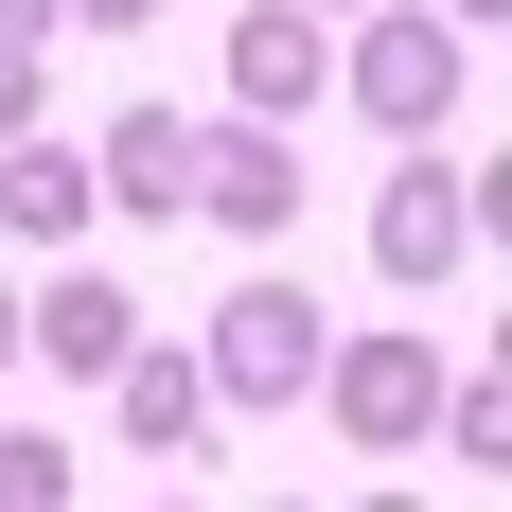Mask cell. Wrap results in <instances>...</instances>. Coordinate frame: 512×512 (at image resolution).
<instances>
[{"label":"cell","mask_w":512,"mask_h":512,"mask_svg":"<svg viewBox=\"0 0 512 512\" xmlns=\"http://www.w3.org/2000/svg\"><path fill=\"white\" fill-rule=\"evenodd\" d=\"M0 36H53V0H0Z\"/></svg>","instance_id":"cell-15"},{"label":"cell","mask_w":512,"mask_h":512,"mask_svg":"<svg viewBox=\"0 0 512 512\" xmlns=\"http://www.w3.org/2000/svg\"><path fill=\"white\" fill-rule=\"evenodd\" d=\"M53 18H89V36H159V0H53Z\"/></svg>","instance_id":"cell-14"},{"label":"cell","mask_w":512,"mask_h":512,"mask_svg":"<svg viewBox=\"0 0 512 512\" xmlns=\"http://www.w3.org/2000/svg\"><path fill=\"white\" fill-rule=\"evenodd\" d=\"M424 442H460V460H512V389H495V371H460V389H442V424H424Z\"/></svg>","instance_id":"cell-12"},{"label":"cell","mask_w":512,"mask_h":512,"mask_svg":"<svg viewBox=\"0 0 512 512\" xmlns=\"http://www.w3.org/2000/svg\"><path fill=\"white\" fill-rule=\"evenodd\" d=\"M195 212L248 230V248H283V230H301V124H248V106L195 124Z\"/></svg>","instance_id":"cell-5"},{"label":"cell","mask_w":512,"mask_h":512,"mask_svg":"<svg viewBox=\"0 0 512 512\" xmlns=\"http://www.w3.org/2000/svg\"><path fill=\"white\" fill-rule=\"evenodd\" d=\"M336 89H354L371 124H389V142H442V106L477 89V36H460V18H354Z\"/></svg>","instance_id":"cell-3"},{"label":"cell","mask_w":512,"mask_h":512,"mask_svg":"<svg viewBox=\"0 0 512 512\" xmlns=\"http://www.w3.org/2000/svg\"><path fill=\"white\" fill-rule=\"evenodd\" d=\"M301 18H371V0H301Z\"/></svg>","instance_id":"cell-18"},{"label":"cell","mask_w":512,"mask_h":512,"mask_svg":"<svg viewBox=\"0 0 512 512\" xmlns=\"http://www.w3.org/2000/svg\"><path fill=\"white\" fill-rule=\"evenodd\" d=\"M354 512H424V495H354Z\"/></svg>","instance_id":"cell-19"},{"label":"cell","mask_w":512,"mask_h":512,"mask_svg":"<svg viewBox=\"0 0 512 512\" xmlns=\"http://www.w3.org/2000/svg\"><path fill=\"white\" fill-rule=\"evenodd\" d=\"M442 18H460V36H495V18H512V0H442Z\"/></svg>","instance_id":"cell-16"},{"label":"cell","mask_w":512,"mask_h":512,"mask_svg":"<svg viewBox=\"0 0 512 512\" xmlns=\"http://www.w3.org/2000/svg\"><path fill=\"white\" fill-rule=\"evenodd\" d=\"M0 371H18V283H0Z\"/></svg>","instance_id":"cell-17"},{"label":"cell","mask_w":512,"mask_h":512,"mask_svg":"<svg viewBox=\"0 0 512 512\" xmlns=\"http://www.w3.org/2000/svg\"><path fill=\"white\" fill-rule=\"evenodd\" d=\"M89 195L142 212V230H177V212H195V124H177V106H124V124L89 142Z\"/></svg>","instance_id":"cell-8"},{"label":"cell","mask_w":512,"mask_h":512,"mask_svg":"<svg viewBox=\"0 0 512 512\" xmlns=\"http://www.w3.org/2000/svg\"><path fill=\"white\" fill-rule=\"evenodd\" d=\"M318 89H336V36H318L301 0H248V18H230V106H248V124H301Z\"/></svg>","instance_id":"cell-7"},{"label":"cell","mask_w":512,"mask_h":512,"mask_svg":"<svg viewBox=\"0 0 512 512\" xmlns=\"http://www.w3.org/2000/svg\"><path fill=\"white\" fill-rule=\"evenodd\" d=\"M159 512H195V495H159Z\"/></svg>","instance_id":"cell-20"},{"label":"cell","mask_w":512,"mask_h":512,"mask_svg":"<svg viewBox=\"0 0 512 512\" xmlns=\"http://www.w3.org/2000/svg\"><path fill=\"white\" fill-rule=\"evenodd\" d=\"M36 124V36H0V142Z\"/></svg>","instance_id":"cell-13"},{"label":"cell","mask_w":512,"mask_h":512,"mask_svg":"<svg viewBox=\"0 0 512 512\" xmlns=\"http://www.w3.org/2000/svg\"><path fill=\"white\" fill-rule=\"evenodd\" d=\"M0 512H71V442L53 424H0Z\"/></svg>","instance_id":"cell-11"},{"label":"cell","mask_w":512,"mask_h":512,"mask_svg":"<svg viewBox=\"0 0 512 512\" xmlns=\"http://www.w3.org/2000/svg\"><path fill=\"white\" fill-rule=\"evenodd\" d=\"M89 142H53V124H18V142H0V230H18V248H89Z\"/></svg>","instance_id":"cell-9"},{"label":"cell","mask_w":512,"mask_h":512,"mask_svg":"<svg viewBox=\"0 0 512 512\" xmlns=\"http://www.w3.org/2000/svg\"><path fill=\"white\" fill-rule=\"evenodd\" d=\"M318 407H336V442L407 460L424 424H442V336H424V318H389V336H336V354H318Z\"/></svg>","instance_id":"cell-2"},{"label":"cell","mask_w":512,"mask_h":512,"mask_svg":"<svg viewBox=\"0 0 512 512\" xmlns=\"http://www.w3.org/2000/svg\"><path fill=\"white\" fill-rule=\"evenodd\" d=\"M477 230H495V195H477V177H442V142H407V177L371 195V265H389L407 301H442V283L477 265Z\"/></svg>","instance_id":"cell-4"},{"label":"cell","mask_w":512,"mask_h":512,"mask_svg":"<svg viewBox=\"0 0 512 512\" xmlns=\"http://www.w3.org/2000/svg\"><path fill=\"white\" fill-rule=\"evenodd\" d=\"M318 354H336V318L301 301V283H230V301H212V336H195V389L230 424H283L318 389Z\"/></svg>","instance_id":"cell-1"},{"label":"cell","mask_w":512,"mask_h":512,"mask_svg":"<svg viewBox=\"0 0 512 512\" xmlns=\"http://www.w3.org/2000/svg\"><path fill=\"white\" fill-rule=\"evenodd\" d=\"M106 424H124L142 460H195V442H212V389H195V354H124V371H106Z\"/></svg>","instance_id":"cell-10"},{"label":"cell","mask_w":512,"mask_h":512,"mask_svg":"<svg viewBox=\"0 0 512 512\" xmlns=\"http://www.w3.org/2000/svg\"><path fill=\"white\" fill-rule=\"evenodd\" d=\"M18 336H36V354L71 371V389H106V371L142 354V301H124V283H106V265H53L36 301H18Z\"/></svg>","instance_id":"cell-6"}]
</instances>
